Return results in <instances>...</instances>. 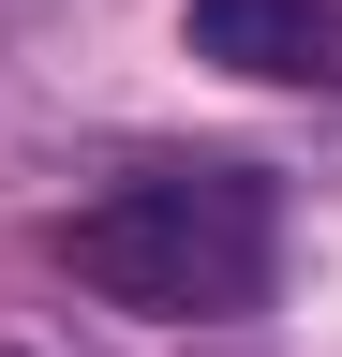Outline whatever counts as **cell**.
Here are the masks:
<instances>
[{
    "instance_id": "obj_2",
    "label": "cell",
    "mask_w": 342,
    "mask_h": 357,
    "mask_svg": "<svg viewBox=\"0 0 342 357\" xmlns=\"http://www.w3.org/2000/svg\"><path fill=\"white\" fill-rule=\"evenodd\" d=\"M194 60L268 75V89H342V0H194Z\"/></svg>"
},
{
    "instance_id": "obj_1",
    "label": "cell",
    "mask_w": 342,
    "mask_h": 357,
    "mask_svg": "<svg viewBox=\"0 0 342 357\" xmlns=\"http://www.w3.org/2000/svg\"><path fill=\"white\" fill-rule=\"evenodd\" d=\"M75 283L149 312V328H224L283 283V194L253 164H164V178H119L60 223Z\"/></svg>"
}]
</instances>
